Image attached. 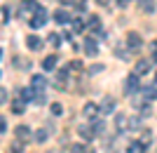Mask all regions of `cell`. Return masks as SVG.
Returning <instances> with one entry per match:
<instances>
[{"mask_svg": "<svg viewBox=\"0 0 157 153\" xmlns=\"http://www.w3.org/2000/svg\"><path fill=\"white\" fill-rule=\"evenodd\" d=\"M138 5H141V10H143V12H148V14L155 12V0H143V2H138Z\"/></svg>", "mask_w": 157, "mask_h": 153, "instance_id": "obj_19", "label": "cell"}, {"mask_svg": "<svg viewBox=\"0 0 157 153\" xmlns=\"http://www.w3.org/2000/svg\"><path fill=\"white\" fill-rule=\"evenodd\" d=\"M141 45H143V38H141V33H136V31H129V33H127V47H129V50H141Z\"/></svg>", "mask_w": 157, "mask_h": 153, "instance_id": "obj_3", "label": "cell"}, {"mask_svg": "<svg viewBox=\"0 0 157 153\" xmlns=\"http://www.w3.org/2000/svg\"><path fill=\"white\" fill-rule=\"evenodd\" d=\"M47 19H49V14H47V10H42V7H38L35 12H33V17H31V24L33 28H40V26H45L47 24Z\"/></svg>", "mask_w": 157, "mask_h": 153, "instance_id": "obj_2", "label": "cell"}, {"mask_svg": "<svg viewBox=\"0 0 157 153\" xmlns=\"http://www.w3.org/2000/svg\"><path fill=\"white\" fill-rule=\"evenodd\" d=\"M115 54H117V59H122V61H129V59H131L129 52H127V50H120V47L115 50Z\"/></svg>", "mask_w": 157, "mask_h": 153, "instance_id": "obj_29", "label": "cell"}, {"mask_svg": "<svg viewBox=\"0 0 157 153\" xmlns=\"http://www.w3.org/2000/svg\"><path fill=\"white\" fill-rule=\"evenodd\" d=\"M54 21H56V24H61V26H66V24H71V14L66 12V10H56V12H54Z\"/></svg>", "mask_w": 157, "mask_h": 153, "instance_id": "obj_10", "label": "cell"}, {"mask_svg": "<svg viewBox=\"0 0 157 153\" xmlns=\"http://www.w3.org/2000/svg\"><path fill=\"white\" fill-rule=\"evenodd\" d=\"M141 94H143L145 101H152V99H157V87L155 85H145V87H141Z\"/></svg>", "mask_w": 157, "mask_h": 153, "instance_id": "obj_11", "label": "cell"}, {"mask_svg": "<svg viewBox=\"0 0 157 153\" xmlns=\"http://www.w3.org/2000/svg\"><path fill=\"white\" fill-rule=\"evenodd\" d=\"M24 151V141H14V144H10V148H7V153H21Z\"/></svg>", "mask_w": 157, "mask_h": 153, "instance_id": "obj_21", "label": "cell"}, {"mask_svg": "<svg viewBox=\"0 0 157 153\" xmlns=\"http://www.w3.org/2000/svg\"><path fill=\"white\" fill-rule=\"evenodd\" d=\"M134 71H136L138 75L148 73V71H150V61H148V59H138V61H136V66H134Z\"/></svg>", "mask_w": 157, "mask_h": 153, "instance_id": "obj_16", "label": "cell"}, {"mask_svg": "<svg viewBox=\"0 0 157 153\" xmlns=\"http://www.w3.org/2000/svg\"><path fill=\"white\" fill-rule=\"evenodd\" d=\"M87 73H89V75H96V73H103V64H92V66L87 68Z\"/></svg>", "mask_w": 157, "mask_h": 153, "instance_id": "obj_25", "label": "cell"}, {"mask_svg": "<svg viewBox=\"0 0 157 153\" xmlns=\"http://www.w3.org/2000/svg\"><path fill=\"white\" fill-rule=\"evenodd\" d=\"M129 132H136V130H141V115H136V118L129 120V127H127Z\"/></svg>", "mask_w": 157, "mask_h": 153, "instance_id": "obj_20", "label": "cell"}, {"mask_svg": "<svg viewBox=\"0 0 157 153\" xmlns=\"http://www.w3.org/2000/svg\"><path fill=\"white\" fill-rule=\"evenodd\" d=\"M49 134H52V127H42V130H38V132L33 134V139L38 141V144H45L49 139Z\"/></svg>", "mask_w": 157, "mask_h": 153, "instance_id": "obj_12", "label": "cell"}, {"mask_svg": "<svg viewBox=\"0 0 157 153\" xmlns=\"http://www.w3.org/2000/svg\"><path fill=\"white\" fill-rule=\"evenodd\" d=\"M85 26H87V24H85V21H80V19L73 21V28H75V31H85Z\"/></svg>", "mask_w": 157, "mask_h": 153, "instance_id": "obj_32", "label": "cell"}, {"mask_svg": "<svg viewBox=\"0 0 157 153\" xmlns=\"http://www.w3.org/2000/svg\"><path fill=\"white\" fill-rule=\"evenodd\" d=\"M0 132H2V134L7 132V120L5 118H0Z\"/></svg>", "mask_w": 157, "mask_h": 153, "instance_id": "obj_36", "label": "cell"}, {"mask_svg": "<svg viewBox=\"0 0 157 153\" xmlns=\"http://www.w3.org/2000/svg\"><path fill=\"white\" fill-rule=\"evenodd\" d=\"M73 5H75V10H78V12H87L85 2H80V0H73Z\"/></svg>", "mask_w": 157, "mask_h": 153, "instance_id": "obj_33", "label": "cell"}, {"mask_svg": "<svg viewBox=\"0 0 157 153\" xmlns=\"http://www.w3.org/2000/svg\"><path fill=\"white\" fill-rule=\"evenodd\" d=\"M7 87H2V90H0V101H2V104H7V99H10V97H7Z\"/></svg>", "mask_w": 157, "mask_h": 153, "instance_id": "obj_34", "label": "cell"}, {"mask_svg": "<svg viewBox=\"0 0 157 153\" xmlns=\"http://www.w3.org/2000/svg\"><path fill=\"white\" fill-rule=\"evenodd\" d=\"M47 38H49V42H52L54 47H59V45H61V35H59V33H49Z\"/></svg>", "mask_w": 157, "mask_h": 153, "instance_id": "obj_28", "label": "cell"}, {"mask_svg": "<svg viewBox=\"0 0 157 153\" xmlns=\"http://www.w3.org/2000/svg\"><path fill=\"white\" fill-rule=\"evenodd\" d=\"M87 153H96V151H92V148H89V151H87Z\"/></svg>", "mask_w": 157, "mask_h": 153, "instance_id": "obj_39", "label": "cell"}, {"mask_svg": "<svg viewBox=\"0 0 157 153\" xmlns=\"http://www.w3.org/2000/svg\"><path fill=\"white\" fill-rule=\"evenodd\" d=\"M94 132H96V137H103V134H105V123H103V120H94Z\"/></svg>", "mask_w": 157, "mask_h": 153, "instance_id": "obj_18", "label": "cell"}, {"mask_svg": "<svg viewBox=\"0 0 157 153\" xmlns=\"http://www.w3.org/2000/svg\"><path fill=\"white\" fill-rule=\"evenodd\" d=\"M138 2H143V0H138Z\"/></svg>", "mask_w": 157, "mask_h": 153, "instance_id": "obj_42", "label": "cell"}, {"mask_svg": "<svg viewBox=\"0 0 157 153\" xmlns=\"http://www.w3.org/2000/svg\"><path fill=\"white\" fill-rule=\"evenodd\" d=\"M87 28H92V31L101 28V21H98V17H89V19H87Z\"/></svg>", "mask_w": 157, "mask_h": 153, "instance_id": "obj_22", "label": "cell"}, {"mask_svg": "<svg viewBox=\"0 0 157 153\" xmlns=\"http://www.w3.org/2000/svg\"><path fill=\"white\" fill-rule=\"evenodd\" d=\"M115 127H117V130H127V127H129V120H127V115H115Z\"/></svg>", "mask_w": 157, "mask_h": 153, "instance_id": "obj_17", "label": "cell"}, {"mask_svg": "<svg viewBox=\"0 0 157 153\" xmlns=\"http://www.w3.org/2000/svg\"><path fill=\"white\" fill-rule=\"evenodd\" d=\"M71 68H73V71H82V61H73Z\"/></svg>", "mask_w": 157, "mask_h": 153, "instance_id": "obj_35", "label": "cell"}, {"mask_svg": "<svg viewBox=\"0 0 157 153\" xmlns=\"http://www.w3.org/2000/svg\"><path fill=\"white\" fill-rule=\"evenodd\" d=\"M138 92H141V80H138V73L127 75V80H124V94H127V97H134V94H138Z\"/></svg>", "mask_w": 157, "mask_h": 153, "instance_id": "obj_1", "label": "cell"}, {"mask_svg": "<svg viewBox=\"0 0 157 153\" xmlns=\"http://www.w3.org/2000/svg\"><path fill=\"white\" fill-rule=\"evenodd\" d=\"M56 80H59V87L63 85V83H68V68H61L59 73H56Z\"/></svg>", "mask_w": 157, "mask_h": 153, "instance_id": "obj_23", "label": "cell"}, {"mask_svg": "<svg viewBox=\"0 0 157 153\" xmlns=\"http://www.w3.org/2000/svg\"><path fill=\"white\" fill-rule=\"evenodd\" d=\"M56 61H59V57H56V54H49V57L42 59V68H45V71H54V68H56Z\"/></svg>", "mask_w": 157, "mask_h": 153, "instance_id": "obj_13", "label": "cell"}, {"mask_svg": "<svg viewBox=\"0 0 157 153\" xmlns=\"http://www.w3.org/2000/svg\"><path fill=\"white\" fill-rule=\"evenodd\" d=\"M31 132H33V130L28 125H17V130H14V134H17V139H19V141H28V139H31Z\"/></svg>", "mask_w": 157, "mask_h": 153, "instance_id": "obj_9", "label": "cell"}, {"mask_svg": "<svg viewBox=\"0 0 157 153\" xmlns=\"http://www.w3.org/2000/svg\"><path fill=\"white\" fill-rule=\"evenodd\" d=\"M31 87H35L38 92H45L47 90V78L45 75H31Z\"/></svg>", "mask_w": 157, "mask_h": 153, "instance_id": "obj_8", "label": "cell"}, {"mask_svg": "<svg viewBox=\"0 0 157 153\" xmlns=\"http://www.w3.org/2000/svg\"><path fill=\"white\" fill-rule=\"evenodd\" d=\"M138 111H141V115H143V118L152 115V108H150V104H141V108H138Z\"/></svg>", "mask_w": 157, "mask_h": 153, "instance_id": "obj_26", "label": "cell"}, {"mask_svg": "<svg viewBox=\"0 0 157 153\" xmlns=\"http://www.w3.org/2000/svg\"><path fill=\"white\" fill-rule=\"evenodd\" d=\"M155 85H157V73H155Z\"/></svg>", "mask_w": 157, "mask_h": 153, "instance_id": "obj_40", "label": "cell"}, {"mask_svg": "<svg viewBox=\"0 0 157 153\" xmlns=\"http://www.w3.org/2000/svg\"><path fill=\"white\" fill-rule=\"evenodd\" d=\"M98 5H108V2H110V0H96Z\"/></svg>", "mask_w": 157, "mask_h": 153, "instance_id": "obj_38", "label": "cell"}, {"mask_svg": "<svg viewBox=\"0 0 157 153\" xmlns=\"http://www.w3.org/2000/svg\"><path fill=\"white\" fill-rule=\"evenodd\" d=\"M10 17H12V12H10V7H2V24H10Z\"/></svg>", "mask_w": 157, "mask_h": 153, "instance_id": "obj_31", "label": "cell"}, {"mask_svg": "<svg viewBox=\"0 0 157 153\" xmlns=\"http://www.w3.org/2000/svg\"><path fill=\"white\" fill-rule=\"evenodd\" d=\"M150 139H152L150 130H141V144H143V146H148V144H150Z\"/></svg>", "mask_w": 157, "mask_h": 153, "instance_id": "obj_24", "label": "cell"}, {"mask_svg": "<svg viewBox=\"0 0 157 153\" xmlns=\"http://www.w3.org/2000/svg\"><path fill=\"white\" fill-rule=\"evenodd\" d=\"M89 148H85V144H73L71 146V153H87Z\"/></svg>", "mask_w": 157, "mask_h": 153, "instance_id": "obj_30", "label": "cell"}, {"mask_svg": "<svg viewBox=\"0 0 157 153\" xmlns=\"http://www.w3.org/2000/svg\"><path fill=\"white\" fill-rule=\"evenodd\" d=\"M101 113V106H96L94 101H87L85 108H82V115H85L87 120H96V115Z\"/></svg>", "mask_w": 157, "mask_h": 153, "instance_id": "obj_4", "label": "cell"}, {"mask_svg": "<svg viewBox=\"0 0 157 153\" xmlns=\"http://www.w3.org/2000/svg\"><path fill=\"white\" fill-rule=\"evenodd\" d=\"M49 111H52V115H61V113H63V106H61V104H56V101H54L52 106H49Z\"/></svg>", "mask_w": 157, "mask_h": 153, "instance_id": "obj_27", "label": "cell"}, {"mask_svg": "<svg viewBox=\"0 0 157 153\" xmlns=\"http://www.w3.org/2000/svg\"><path fill=\"white\" fill-rule=\"evenodd\" d=\"M82 50H85L87 57H96L98 54V45L94 38H85V42H82Z\"/></svg>", "mask_w": 157, "mask_h": 153, "instance_id": "obj_6", "label": "cell"}, {"mask_svg": "<svg viewBox=\"0 0 157 153\" xmlns=\"http://www.w3.org/2000/svg\"><path fill=\"white\" fill-rule=\"evenodd\" d=\"M98 106H101V113H103V115H110V113H115V108H117V101L113 99V97H105V99L101 101Z\"/></svg>", "mask_w": 157, "mask_h": 153, "instance_id": "obj_5", "label": "cell"}, {"mask_svg": "<svg viewBox=\"0 0 157 153\" xmlns=\"http://www.w3.org/2000/svg\"><path fill=\"white\" fill-rule=\"evenodd\" d=\"M80 137H82V139L85 141H92L94 137H96V132H94V127H87V125H80Z\"/></svg>", "mask_w": 157, "mask_h": 153, "instance_id": "obj_15", "label": "cell"}, {"mask_svg": "<svg viewBox=\"0 0 157 153\" xmlns=\"http://www.w3.org/2000/svg\"><path fill=\"white\" fill-rule=\"evenodd\" d=\"M117 5L120 7H127V5H129V0H117Z\"/></svg>", "mask_w": 157, "mask_h": 153, "instance_id": "obj_37", "label": "cell"}, {"mask_svg": "<svg viewBox=\"0 0 157 153\" xmlns=\"http://www.w3.org/2000/svg\"><path fill=\"white\" fill-rule=\"evenodd\" d=\"M52 153H59V151H52Z\"/></svg>", "mask_w": 157, "mask_h": 153, "instance_id": "obj_41", "label": "cell"}, {"mask_svg": "<svg viewBox=\"0 0 157 153\" xmlns=\"http://www.w3.org/2000/svg\"><path fill=\"white\" fill-rule=\"evenodd\" d=\"M26 45H28V50H33V52H40L45 42H42V38H40V35L31 33V35H28V38H26Z\"/></svg>", "mask_w": 157, "mask_h": 153, "instance_id": "obj_7", "label": "cell"}, {"mask_svg": "<svg viewBox=\"0 0 157 153\" xmlns=\"http://www.w3.org/2000/svg\"><path fill=\"white\" fill-rule=\"evenodd\" d=\"M10 108H12V113H14V115H21L24 111H26V101L17 97V99L12 101V106H10Z\"/></svg>", "mask_w": 157, "mask_h": 153, "instance_id": "obj_14", "label": "cell"}]
</instances>
